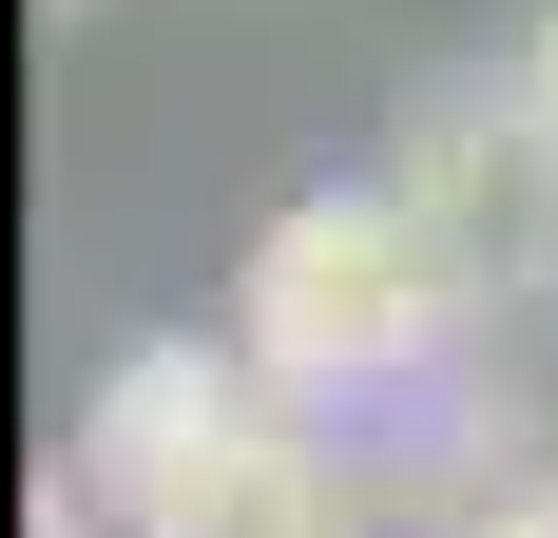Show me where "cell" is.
<instances>
[{
    "label": "cell",
    "mask_w": 558,
    "mask_h": 538,
    "mask_svg": "<svg viewBox=\"0 0 558 538\" xmlns=\"http://www.w3.org/2000/svg\"><path fill=\"white\" fill-rule=\"evenodd\" d=\"M462 327H482V289H462V250L404 212L386 173L289 193V212L251 231V269H231V346H251L308 424H404V404H444Z\"/></svg>",
    "instance_id": "6da1fadb"
},
{
    "label": "cell",
    "mask_w": 558,
    "mask_h": 538,
    "mask_svg": "<svg viewBox=\"0 0 558 538\" xmlns=\"http://www.w3.org/2000/svg\"><path fill=\"white\" fill-rule=\"evenodd\" d=\"M77 481H97L116 538H366L328 424H308L251 346H193V327H155V346L97 366V404H77Z\"/></svg>",
    "instance_id": "7a4b0ae2"
},
{
    "label": "cell",
    "mask_w": 558,
    "mask_h": 538,
    "mask_svg": "<svg viewBox=\"0 0 558 538\" xmlns=\"http://www.w3.org/2000/svg\"><path fill=\"white\" fill-rule=\"evenodd\" d=\"M386 193L462 250V289H558V115L520 97V77H424L386 135Z\"/></svg>",
    "instance_id": "3957f363"
},
{
    "label": "cell",
    "mask_w": 558,
    "mask_h": 538,
    "mask_svg": "<svg viewBox=\"0 0 558 538\" xmlns=\"http://www.w3.org/2000/svg\"><path fill=\"white\" fill-rule=\"evenodd\" d=\"M444 538H558V481H501L482 519H444Z\"/></svg>",
    "instance_id": "277c9868"
},
{
    "label": "cell",
    "mask_w": 558,
    "mask_h": 538,
    "mask_svg": "<svg viewBox=\"0 0 558 538\" xmlns=\"http://www.w3.org/2000/svg\"><path fill=\"white\" fill-rule=\"evenodd\" d=\"M520 97L558 115V0H539V20H520Z\"/></svg>",
    "instance_id": "5b68a950"
}]
</instances>
